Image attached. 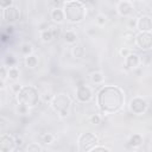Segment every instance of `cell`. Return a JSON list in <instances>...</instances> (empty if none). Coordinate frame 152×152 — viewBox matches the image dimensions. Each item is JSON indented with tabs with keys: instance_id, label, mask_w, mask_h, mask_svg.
I'll list each match as a JSON object with an SVG mask.
<instances>
[{
	"instance_id": "11",
	"label": "cell",
	"mask_w": 152,
	"mask_h": 152,
	"mask_svg": "<svg viewBox=\"0 0 152 152\" xmlns=\"http://www.w3.org/2000/svg\"><path fill=\"white\" fill-rule=\"evenodd\" d=\"M19 17H20V12H19L18 7H15V6H10L5 10H2V18L8 24L15 23L19 19Z\"/></svg>"
},
{
	"instance_id": "6",
	"label": "cell",
	"mask_w": 152,
	"mask_h": 152,
	"mask_svg": "<svg viewBox=\"0 0 152 152\" xmlns=\"http://www.w3.org/2000/svg\"><path fill=\"white\" fill-rule=\"evenodd\" d=\"M128 108L129 110L135 114V115H141L144 113H146L147 108H148V103L145 99L140 97V96H135L133 97L131 101H129V104H128Z\"/></svg>"
},
{
	"instance_id": "36",
	"label": "cell",
	"mask_w": 152,
	"mask_h": 152,
	"mask_svg": "<svg viewBox=\"0 0 152 152\" xmlns=\"http://www.w3.org/2000/svg\"><path fill=\"white\" fill-rule=\"evenodd\" d=\"M91 151H94V152H97V151H107V152H109V151H112V148L110 147H107V146H94V148L91 150Z\"/></svg>"
},
{
	"instance_id": "7",
	"label": "cell",
	"mask_w": 152,
	"mask_h": 152,
	"mask_svg": "<svg viewBox=\"0 0 152 152\" xmlns=\"http://www.w3.org/2000/svg\"><path fill=\"white\" fill-rule=\"evenodd\" d=\"M134 44L144 51L152 49V32H139L135 36Z\"/></svg>"
},
{
	"instance_id": "33",
	"label": "cell",
	"mask_w": 152,
	"mask_h": 152,
	"mask_svg": "<svg viewBox=\"0 0 152 152\" xmlns=\"http://www.w3.org/2000/svg\"><path fill=\"white\" fill-rule=\"evenodd\" d=\"M10 6H13V0H0V7L1 10H5Z\"/></svg>"
},
{
	"instance_id": "34",
	"label": "cell",
	"mask_w": 152,
	"mask_h": 152,
	"mask_svg": "<svg viewBox=\"0 0 152 152\" xmlns=\"http://www.w3.org/2000/svg\"><path fill=\"white\" fill-rule=\"evenodd\" d=\"M131 52H132V51H131L128 48H121V49L119 50V55H120V57H122V58H126Z\"/></svg>"
},
{
	"instance_id": "2",
	"label": "cell",
	"mask_w": 152,
	"mask_h": 152,
	"mask_svg": "<svg viewBox=\"0 0 152 152\" xmlns=\"http://www.w3.org/2000/svg\"><path fill=\"white\" fill-rule=\"evenodd\" d=\"M63 10L65 13V19L74 24L82 23L87 14L84 5L77 0H68L64 4Z\"/></svg>"
},
{
	"instance_id": "23",
	"label": "cell",
	"mask_w": 152,
	"mask_h": 152,
	"mask_svg": "<svg viewBox=\"0 0 152 152\" xmlns=\"http://www.w3.org/2000/svg\"><path fill=\"white\" fill-rule=\"evenodd\" d=\"M20 52L23 56H28L31 53H33V46L31 43H23L21 44V48H20Z\"/></svg>"
},
{
	"instance_id": "10",
	"label": "cell",
	"mask_w": 152,
	"mask_h": 152,
	"mask_svg": "<svg viewBox=\"0 0 152 152\" xmlns=\"http://www.w3.org/2000/svg\"><path fill=\"white\" fill-rule=\"evenodd\" d=\"M116 12L120 17H124V18H128L133 14L134 12V7H133V4L128 0H122L120 1L118 5H116Z\"/></svg>"
},
{
	"instance_id": "15",
	"label": "cell",
	"mask_w": 152,
	"mask_h": 152,
	"mask_svg": "<svg viewBox=\"0 0 152 152\" xmlns=\"http://www.w3.org/2000/svg\"><path fill=\"white\" fill-rule=\"evenodd\" d=\"M63 40L69 45H74L77 43V33L72 30H66L63 33Z\"/></svg>"
},
{
	"instance_id": "30",
	"label": "cell",
	"mask_w": 152,
	"mask_h": 152,
	"mask_svg": "<svg viewBox=\"0 0 152 152\" xmlns=\"http://www.w3.org/2000/svg\"><path fill=\"white\" fill-rule=\"evenodd\" d=\"M10 88H11V91H12V94H14L15 96L18 95V93L21 90V84L20 83H17V82H14V83H12L11 86H10Z\"/></svg>"
},
{
	"instance_id": "9",
	"label": "cell",
	"mask_w": 152,
	"mask_h": 152,
	"mask_svg": "<svg viewBox=\"0 0 152 152\" xmlns=\"http://www.w3.org/2000/svg\"><path fill=\"white\" fill-rule=\"evenodd\" d=\"M0 150L2 152H10V151H15L17 150V144H15V138L11 134H1L0 138Z\"/></svg>"
},
{
	"instance_id": "8",
	"label": "cell",
	"mask_w": 152,
	"mask_h": 152,
	"mask_svg": "<svg viewBox=\"0 0 152 152\" xmlns=\"http://www.w3.org/2000/svg\"><path fill=\"white\" fill-rule=\"evenodd\" d=\"M93 90L89 86L82 83V84H78L76 87V99L82 102V103H86V102H89L91 99H93Z\"/></svg>"
},
{
	"instance_id": "22",
	"label": "cell",
	"mask_w": 152,
	"mask_h": 152,
	"mask_svg": "<svg viewBox=\"0 0 152 152\" xmlns=\"http://www.w3.org/2000/svg\"><path fill=\"white\" fill-rule=\"evenodd\" d=\"M30 112V107L21 103V102H18L17 106H15V113L19 114V115H27Z\"/></svg>"
},
{
	"instance_id": "27",
	"label": "cell",
	"mask_w": 152,
	"mask_h": 152,
	"mask_svg": "<svg viewBox=\"0 0 152 152\" xmlns=\"http://www.w3.org/2000/svg\"><path fill=\"white\" fill-rule=\"evenodd\" d=\"M15 63H17V59L14 58L13 55H7V56L5 57V59H4V64H5L6 66H8V68L15 66Z\"/></svg>"
},
{
	"instance_id": "18",
	"label": "cell",
	"mask_w": 152,
	"mask_h": 152,
	"mask_svg": "<svg viewBox=\"0 0 152 152\" xmlns=\"http://www.w3.org/2000/svg\"><path fill=\"white\" fill-rule=\"evenodd\" d=\"M90 82H91L93 84H96V86L102 84V83L104 82V76H103V74H102L101 71H94V72H91V74H90Z\"/></svg>"
},
{
	"instance_id": "38",
	"label": "cell",
	"mask_w": 152,
	"mask_h": 152,
	"mask_svg": "<svg viewBox=\"0 0 152 152\" xmlns=\"http://www.w3.org/2000/svg\"><path fill=\"white\" fill-rule=\"evenodd\" d=\"M66 1L68 0H52V4L55 7H62V6H64V4Z\"/></svg>"
},
{
	"instance_id": "25",
	"label": "cell",
	"mask_w": 152,
	"mask_h": 152,
	"mask_svg": "<svg viewBox=\"0 0 152 152\" xmlns=\"http://www.w3.org/2000/svg\"><path fill=\"white\" fill-rule=\"evenodd\" d=\"M53 141H55V135L52 133H49L48 132V133H44L42 135V142L44 145H51Z\"/></svg>"
},
{
	"instance_id": "42",
	"label": "cell",
	"mask_w": 152,
	"mask_h": 152,
	"mask_svg": "<svg viewBox=\"0 0 152 152\" xmlns=\"http://www.w3.org/2000/svg\"><path fill=\"white\" fill-rule=\"evenodd\" d=\"M12 32H13V26H12V25H8V26L6 27V33L10 34V33H12Z\"/></svg>"
},
{
	"instance_id": "32",
	"label": "cell",
	"mask_w": 152,
	"mask_h": 152,
	"mask_svg": "<svg viewBox=\"0 0 152 152\" xmlns=\"http://www.w3.org/2000/svg\"><path fill=\"white\" fill-rule=\"evenodd\" d=\"M53 96H55V95H52L51 93H45V94L42 95V100H43L45 103H51Z\"/></svg>"
},
{
	"instance_id": "14",
	"label": "cell",
	"mask_w": 152,
	"mask_h": 152,
	"mask_svg": "<svg viewBox=\"0 0 152 152\" xmlns=\"http://www.w3.org/2000/svg\"><path fill=\"white\" fill-rule=\"evenodd\" d=\"M50 17H51V19L55 24H63L64 20H65L64 10L61 8V7H53V10H51Z\"/></svg>"
},
{
	"instance_id": "21",
	"label": "cell",
	"mask_w": 152,
	"mask_h": 152,
	"mask_svg": "<svg viewBox=\"0 0 152 152\" xmlns=\"http://www.w3.org/2000/svg\"><path fill=\"white\" fill-rule=\"evenodd\" d=\"M135 33L133 32V30H127L124 32L122 34V38H124V42L125 43H128V44H132L135 42Z\"/></svg>"
},
{
	"instance_id": "39",
	"label": "cell",
	"mask_w": 152,
	"mask_h": 152,
	"mask_svg": "<svg viewBox=\"0 0 152 152\" xmlns=\"http://www.w3.org/2000/svg\"><path fill=\"white\" fill-rule=\"evenodd\" d=\"M128 28L129 30L137 28V19H129L128 20Z\"/></svg>"
},
{
	"instance_id": "41",
	"label": "cell",
	"mask_w": 152,
	"mask_h": 152,
	"mask_svg": "<svg viewBox=\"0 0 152 152\" xmlns=\"http://www.w3.org/2000/svg\"><path fill=\"white\" fill-rule=\"evenodd\" d=\"M87 33H88L89 36H93V34H95V33H96V30H95V27H89V28L87 30Z\"/></svg>"
},
{
	"instance_id": "4",
	"label": "cell",
	"mask_w": 152,
	"mask_h": 152,
	"mask_svg": "<svg viewBox=\"0 0 152 152\" xmlns=\"http://www.w3.org/2000/svg\"><path fill=\"white\" fill-rule=\"evenodd\" d=\"M39 100H40V95H39L38 90L34 87H32V86H25V87H23L21 90L17 95V101L18 102H21V103H24L26 106H28L30 108L37 106V103L39 102Z\"/></svg>"
},
{
	"instance_id": "1",
	"label": "cell",
	"mask_w": 152,
	"mask_h": 152,
	"mask_svg": "<svg viewBox=\"0 0 152 152\" xmlns=\"http://www.w3.org/2000/svg\"><path fill=\"white\" fill-rule=\"evenodd\" d=\"M125 103V94L119 87L106 86L97 93V106L104 115L119 112Z\"/></svg>"
},
{
	"instance_id": "13",
	"label": "cell",
	"mask_w": 152,
	"mask_h": 152,
	"mask_svg": "<svg viewBox=\"0 0 152 152\" xmlns=\"http://www.w3.org/2000/svg\"><path fill=\"white\" fill-rule=\"evenodd\" d=\"M125 59V66H126V69H128V70H135V69H138L139 66H140V64H141V58H140V56L138 55V53H135V52H131L126 58H124Z\"/></svg>"
},
{
	"instance_id": "37",
	"label": "cell",
	"mask_w": 152,
	"mask_h": 152,
	"mask_svg": "<svg viewBox=\"0 0 152 152\" xmlns=\"http://www.w3.org/2000/svg\"><path fill=\"white\" fill-rule=\"evenodd\" d=\"M48 28H50V25H49L46 21L40 23V24L38 25V31H39V32H40V31H44V30H48Z\"/></svg>"
},
{
	"instance_id": "19",
	"label": "cell",
	"mask_w": 152,
	"mask_h": 152,
	"mask_svg": "<svg viewBox=\"0 0 152 152\" xmlns=\"http://www.w3.org/2000/svg\"><path fill=\"white\" fill-rule=\"evenodd\" d=\"M25 65L30 69H34L37 65H38V57L33 53L28 55L25 57Z\"/></svg>"
},
{
	"instance_id": "28",
	"label": "cell",
	"mask_w": 152,
	"mask_h": 152,
	"mask_svg": "<svg viewBox=\"0 0 152 152\" xmlns=\"http://www.w3.org/2000/svg\"><path fill=\"white\" fill-rule=\"evenodd\" d=\"M25 150H26L27 152H38V151H43V147H42L40 145L36 144V142H30V144L26 146Z\"/></svg>"
},
{
	"instance_id": "3",
	"label": "cell",
	"mask_w": 152,
	"mask_h": 152,
	"mask_svg": "<svg viewBox=\"0 0 152 152\" xmlns=\"http://www.w3.org/2000/svg\"><path fill=\"white\" fill-rule=\"evenodd\" d=\"M50 104H51L52 109L55 112H57L59 118L64 119L69 115V109H70V106H71V99L69 97L68 94L59 93V94L53 96Z\"/></svg>"
},
{
	"instance_id": "20",
	"label": "cell",
	"mask_w": 152,
	"mask_h": 152,
	"mask_svg": "<svg viewBox=\"0 0 152 152\" xmlns=\"http://www.w3.org/2000/svg\"><path fill=\"white\" fill-rule=\"evenodd\" d=\"M39 36H40L42 42H44V43H50V42H52V40L55 39V37H53V33H52L51 28H48V30L40 31Z\"/></svg>"
},
{
	"instance_id": "31",
	"label": "cell",
	"mask_w": 152,
	"mask_h": 152,
	"mask_svg": "<svg viewBox=\"0 0 152 152\" xmlns=\"http://www.w3.org/2000/svg\"><path fill=\"white\" fill-rule=\"evenodd\" d=\"M101 120H102V118H101L100 114H93V115H90V118H89V121H90V124H93V125H99V124H101Z\"/></svg>"
},
{
	"instance_id": "16",
	"label": "cell",
	"mask_w": 152,
	"mask_h": 152,
	"mask_svg": "<svg viewBox=\"0 0 152 152\" xmlns=\"http://www.w3.org/2000/svg\"><path fill=\"white\" fill-rule=\"evenodd\" d=\"M142 141H144L142 135L139 134V133H134V134H132V135L129 137V139H128V145H129L131 147H133V148H138V147H140V146L142 145Z\"/></svg>"
},
{
	"instance_id": "17",
	"label": "cell",
	"mask_w": 152,
	"mask_h": 152,
	"mask_svg": "<svg viewBox=\"0 0 152 152\" xmlns=\"http://www.w3.org/2000/svg\"><path fill=\"white\" fill-rule=\"evenodd\" d=\"M84 53H86V50H84V48H83L82 44L76 43V44L72 45V48H71V55H72L74 58L80 59V58H82L84 56Z\"/></svg>"
},
{
	"instance_id": "29",
	"label": "cell",
	"mask_w": 152,
	"mask_h": 152,
	"mask_svg": "<svg viewBox=\"0 0 152 152\" xmlns=\"http://www.w3.org/2000/svg\"><path fill=\"white\" fill-rule=\"evenodd\" d=\"M0 76H1V82H5L8 78V66H6L5 64L0 69Z\"/></svg>"
},
{
	"instance_id": "40",
	"label": "cell",
	"mask_w": 152,
	"mask_h": 152,
	"mask_svg": "<svg viewBox=\"0 0 152 152\" xmlns=\"http://www.w3.org/2000/svg\"><path fill=\"white\" fill-rule=\"evenodd\" d=\"M14 138H15V144H17V148L21 147V146L24 145V140H23V138H21V137H19V135H17V137H14Z\"/></svg>"
},
{
	"instance_id": "5",
	"label": "cell",
	"mask_w": 152,
	"mask_h": 152,
	"mask_svg": "<svg viewBox=\"0 0 152 152\" xmlns=\"http://www.w3.org/2000/svg\"><path fill=\"white\" fill-rule=\"evenodd\" d=\"M99 142V139L97 137L91 133V132H86V133H82L80 137H78V140H77V144H78V150L82 151V152H87V151H91L94 148V146H96Z\"/></svg>"
},
{
	"instance_id": "12",
	"label": "cell",
	"mask_w": 152,
	"mask_h": 152,
	"mask_svg": "<svg viewBox=\"0 0 152 152\" xmlns=\"http://www.w3.org/2000/svg\"><path fill=\"white\" fill-rule=\"evenodd\" d=\"M137 30L139 32H152V18L150 15H140L137 19Z\"/></svg>"
},
{
	"instance_id": "26",
	"label": "cell",
	"mask_w": 152,
	"mask_h": 152,
	"mask_svg": "<svg viewBox=\"0 0 152 152\" xmlns=\"http://www.w3.org/2000/svg\"><path fill=\"white\" fill-rule=\"evenodd\" d=\"M95 21H96L97 26H104L107 24L108 19H107V15H104L103 13H99L96 15V18H95Z\"/></svg>"
},
{
	"instance_id": "24",
	"label": "cell",
	"mask_w": 152,
	"mask_h": 152,
	"mask_svg": "<svg viewBox=\"0 0 152 152\" xmlns=\"http://www.w3.org/2000/svg\"><path fill=\"white\" fill-rule=\"evenodd\" d=\"M19 75H20V71L17 66H11L8 68V80L11 81H17L19 78Z\"/></svg>"
},
{
	"instance_id": "35",
	"label": "cell",
	"mask_w": 152,
	"mask_h": 152,
	"mask_svg": "<svg viewBox=\"0 0 152 152\" xmlns=\"http://www.w3.org/2000/svg\"><path fill=\"white\" fill-rule=\"evenodd\" d=\"M50 28H51L55 38H58L61 36V28L59 27H57V26H50Z\"/></svg>"
},
{
	"instance_id": "43",
	"label": "cell",
	"mask_w": 152,
	"mask_h": 152,
	"mask_svg": "<svg viewBox=\"0 0 152 152\" xmlns=\"http://www.w3.org/2000/svg\"><path fill=\"white\" fill-rule=\"evenodd\" d=\"M134 1H144V0H134Z\"/></svg>"
}]
</instances>
